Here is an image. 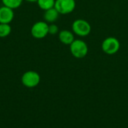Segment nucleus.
<instances>
[{
  "mask_svg": "<svg viewBox=\"0 0 128 128\" xmlns=\"http://www.w3.org/2000/svg\"><path fill=\"white\" fill-rule=\"evenodd\" d=\"M70 50L72 56L76 58H82L86 57L88 52V45L80 39H75L70 45Z\"/></svg>",
  "mask_w": 128,
  "mask_h": 128,
  "instance_id": "obj_1",
  "label": "nucleus"
},
{
  "mask_svg": "<svg viewBox=\"0 0 128 128\" xmlns=\"http://www.w3.org/2000/svg\"><path fill=\"white\" fill-rule=\"evenodd\" d=\"M92 30L90 23L82 19L76 20L72 24V31L73 32L80 37L88 36Z\"/></svg>",
  "mask_w": 128,
  "mask_h": 128,
  "instance_id": "obj_2",
  "label": "nucleus"
},
{
  "mask_svg": "<svg viewBox=\"0 0 128 128\" xmlns=\"http://www.w3.org/2000/svg\"><path fill=\"white\" fill-rule=\"evenodd\" d=\"M40 81L39 74L34 70H28L23 74L21 77V82L26 88H32L36 87Z\"/></svg>",
  "mask_w": 128,
  "mask_h": 128,
  "instance_id": "obj_3",
  "label": "nucleus"
},
{
  "mask_svg": "<svg viewBox=\"0 0 128 128\" xmlns=\"http://www.w3.org/2000/svg\"><path fill=\"white\" fill-rule=\"evenodd\" d=\"M102 50L107 55H114L120 49L119 40L114 37H109L104 40L101 44Z\"/></svg>",
  "mask_w": 128,
  "mask_h": 128,
  "instance_id": "obj_4",
  "label": "nucleus"
},
{
  "mask_svg": "<svg viewBox=\"0 0 128 128\" xmlns=\"http://www.w3.org/2000/svg\"><path fill=\"white\" fill-rule=\"evenodd\" d=\"M31 34L36 39L44 38L49 34V25L45 21L36 22L32 26Z\"/></svg>",
  "mask_w": 128,
  "mask_h": 128,
  "instance_id": "obj_5",
  "label": "nucleus"
},
{
  "mask_svg": "<svg viewBox=\"0 0 128 128\" xmlns=\"http://www.w3.org/2000/svg\"><path fill=\"white\" fill-rule=\"evenodd\" d=\"M54 8L59 14H68L74 10L76 2L75 0H56Z\"/></svg>",
  "mask_w": 128,
  "mask_h": 128,
  "instance_id": "obj_6",
  "label": "nucleus"
},
{
  "mask_svg": "<svg viewBox=\"0 0 128 128\" xmlns=\"http://www.w3.org/2000/svg\"><path fill=\"white\" fill-rule=\"evenodd\" d=\"M14 17V13L13 9L4 5L0 8V23L9 24L12 22Z\"/></svg>",
  "mask_w": 128,
  "mask_h": 128,
  "instance_id": "obj_7",
  "label": "nucleus"
},
{
  "mask_svg": "<svg viewBox=\"0 0 128 128\" xmlns=\"http://www.w3.org/2000/svg\"><path fill=\"white\" fill-rule=\"evenodd\" d=\"M58 39L63 44L65 45H70L73 41L75 40L74 39V33L70 31L64 29L59 32L58 33Z\"/></svg>",
  "mask_w": 128,
  "mask_h": 128,
  "instance_id": "obj_8",
  "label": "nucleus"
},
{
  "mask_svg": "<svg viewBox=\"0 0 128 128\" xmlns=\"http://www.w3.org/2000/svg\"><path fill=\"white\" fill-rule=\"evenodd\" d=\"M58 16H59V13L57 11V10L55 8H52L51 9L45 10L44 14V18L45 22L53 23L58 20Z\"/></svg>",
  "mask_w": 128,
  "mask_h": 128,
  "instance_id": "obj_9",
  "label": "nucleus"
},
{
  "mask_svg": "<svg viewBox=\"0 0 128 128\" xmlns=\"http://www.w3.org/2000/svg\"><path fill=\"white\" fill-rule=\"evenodd\" d=\"M56 0H38L37 3L39 8L44 11L55 7Z\"/></svg>",
  "mask_w": 128,
  "mask_h": 128,
  "instance_id": "obj_10",
  "label": "nucleus"
},
{
  "mask_svg": "<svg viewBox=\"0 0 128 128\" xmlns=\"http://www.w3.org/2000/svg\"><path fill=\"white\" fill-rule=\"evenodd\" d=\"M2 2L4 6L14 10L19 8L22 4L23 0H2Z\"/></svg>",
  "mask_w": 128,
  "mask_h": 128,
  "instance_id": "obj_11",
  "label": "nucleus"
},
{
  "mask_svg": "<svg viewBox=\"0 0 128 128\" xmlns=\"http://www.w3.org/2000/svg\"><path fill=\"white\" fill-rule=\"evenodd\" d=\"M11 32V27L9 24L0 23V38H6Z\"/></svg>",
  "mask_w": 128,
  "mask_h": 128,
  "instance_id": "obj_12",
  "label": "nucleus"
},
{
  "mask_svg": "<svg viewBox=\"0 0 128 128\" xmlns=\"http://www.w3.org/2000/svg\"><path fill=\"white\" fill-rule=\"evenodd\" d=\"M58 32V27L56 24L49 25V34H56Z\"/></svg>",
  "mask_w": 128,
  "mask_h": 128,
  "instance_id": "obj_13",
  "label": "nucleus"
},
{
  "mask_svg": "<svg viewBox=\"0 0 128 128\" xmlns=\"http://www.w3.org/2000/svg\"><path fill=\"white\" fill-rule=\"evenodd\" d=\"M26 2H37L38 0H25Z\"/></svg>",
  "mask_w": 128,
  "mask_h": 128,
  "instance_id": "obj_14",
  "label": "nucleus"
}]
</instances>
